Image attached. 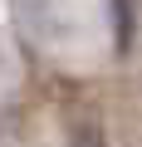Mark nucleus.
Returning a JSON list of instances; mask_svg holds the SVG:
<instances>
[{
	"label": "nucleus",
	"mask_w": 142,
	"mask_h": 147,
	"mask_svg": "<svg viewBox=\"0 0 142 147\" xmlns=\"http://www.w3.org/2000/svg\"><path fill=\"white\" fill-rule=\"evenodd\" d=\"M74 147H103V137H98V127H93V123H83V127L74 132Z\"/></svg>",
	"instance_id": "obj_1"
}]
</instances>
